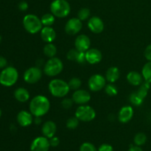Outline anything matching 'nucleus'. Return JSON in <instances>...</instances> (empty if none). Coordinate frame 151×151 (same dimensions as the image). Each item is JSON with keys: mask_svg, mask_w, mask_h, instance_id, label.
<instances>
[{"mask_svg": "<svg viewBox=\"0 0 151 151\" xmlns=\"http://www.w3.org/2000/svg\"><path fill=\"white\" fill-rule=\"evenodd\" d=\"M19 78V72L16 68L8 66L3 69L0 73V83L4 86H12Z\"/></svg>", "mask_w": 151, "mask_h": 151, "instance_id": "39448f33", "label": "nucleus"}, {"mask_svg": "<svg viewBox=\"0 0 151 151\" xmlns=\"http://www.w3.org/2000/svg\"><path fill=\"white\" fill-rule=\"evenodd\" d=\"M49 139H50V143L51 147H57V146H58L59 143H60V140H59V139L58 138V137H55V136L53 137H52V138Z\"/></svg>", "mask_w": 151, "mask_h": 151, "instance_id": "4c0bfd02", "label": "nucleus"}, {"mask_svg": "<svg viewBox=\"0 0 151 151\" xmlns=\"http://www.w3.org/2000/svg\"><path fill=\"white\" fill-rule=\"evenodd\" d=\"M119 76H120V72H119V69L116 66H111L106 71V79L110 83H114L117 81Z\"/></svg>", "mask_w": 151, "mask_h": 151, "instance_id": "412c9836", "label": "nucleus"}, {"mask_svg": "<svg viewBox=\"0 0 151 151\" xmlns=\"http://www.w3.org/2000/svg\"><path fill=\"white\" fill-rule=\"evenodd\" d=\"M142 75L145 81L151 83V61H148L144 65L142 70Z\"/></svg>", "mask_w": 151, "mask_h": 151, "instance_id": "393cba45", "label": "nucleus"}, {"mask_svg": "<svg viewBox=\"0 0 151 151\" xmlns=\"http://www.w3.org/2000/svg\"><path fill=\"white\" fill-rule=\"evenodd\" d=\"M86 60L89 64H97L101 61L103 58V55L101 52L95 48L89 49L85 52Z\"/></svg>", "mask_w": 151, "mask_h": 151, "instance_id": "2eb2a0df", "label": "nucleus"}, {"mask_svg": "<svg viewBox=\"0 0 151 151\" xmlns=\"http://www.w3.org/2000/svg\"><path fill=\"white\" fill-rule=\"evenodd\" d=\"M80 120L76 117V116H72V117L69 118L66 121V127L67 128L70 130H74L75 128H78V125H79Z\"/></svg>", "mask_w": 151, "mask_h": 151, "instance_id": "c85d7f7f", "label": "nucleus"}, {"mask_svg": "<svg viewBox=\"0 0 151 151\" xmlns=\"http://www.w3.org/2000/svg\"><path fill=\"white\" fill-rule=\"evenodd\" d=\"M75 116L84 122L92 121L96 117L95 110L91 106L87 105H81L75 111Z\"/></svg>", "mask_w": 151, "mask_h": 151, "instance_id": "0eeeda50", "label": "nucleus"}, {"mask_svg": "<svg viewBox=\"0 0 151 151\" xmlns=\"http://www.w3.org/2000/svg\"><path fill=\"white\" fill-rule=\"evenodd\" d=\"M49 91L52 96L55 97H66L70 91V88L67 82L61 79H53L49 83Z\"/></svg>", "mask_w": 151, "mask_h": 151, "instance_id": "f03ea898", "label": "nucleus"}, {"mask_svg": "<svg viewBox=\"0 0 151 151\" xmlns=\"http://www.w3.org/2000/svg\"><path fill=\"white\" fill-rule=\"evenodd\" d=\"M14 97L17 101L20 103H25L29 99V93L26 88L20 87L15 90Z\"/></svg>", "mask_w": 151, "mask_h": 151, "instance_id": "4be33fe9", "label": "nucleus"}, {"mask_svg": "<svg viewBox=\"0 0 151 151\" xmlns=\"http://www.w3.org/2000/svg\"><path fill=\"white\" fill-rule=\"evenodd\" d=\"M139 89L136 91L137 94H138L139 97H141L142 100H145L146 97L147 95V93H148L149 89H150V83L147 82H143L141 85L139 86Z\"/></svg>", "mask_w": 151, "mask_h": 151, "instance_id": "b1692460", "label": "nucleus"}, {"mask_svg": "<svg viewBox=\"0 0 151 151\" xmlns=\"http://www.w3.org/2000/svg\"><path fill=\"white\" fill-rule=\"evenodd\" d=\"M98 151H114V149L111 145L103 144L99 147Z\"/></svg>", "mask_w": 151, "mask_h": 151, "instance_id": "e433bc0d", "label": "nucleus"}, {"mask_svg": "<svg viewBox=\"0 0 151 151\" xmlns=\"http://www.w3.org/2000/svg\"><path fill=\"white\" fill-rule=\"evenodd\" d=\"M1 109H0V117H1Z\"/></svg>", "mask_w": 151, "mask_h": 151, "instance_id": "37998d69", "label": "nucleus"}, {"mask_svg": "<svg viewBox=\"0 0 151 151\" xmlns=\"http://www.w3.org/2000/svg\"><path fill=\"white\" fill-rule=\"evenodd\" d=\"M55 16L52 14V13H46V14L43 15L42 17L41 18V22H42V24L44 26H47V27H51L52 25L54 24L55 19Z\"/></svg>", "mask_w": 151, "mask_h": 151, "instance_id": "a878e982", "label": "nucleus"}, {"mask_svg": "<svg viewBox=\"0 0 151 151\" xmlns=\"http://www.w3.org/2000/svg\"><path fill=\"white\" fill-rule=\"evenodd\" d=\"M7 61L5 59V58L0 56V69H3L7 66Z\"/></svg>", "mask_w": 151, "mask_h": 151, "instance_id": "ea45409f", "label": "nucleus"}, {"mask_svg": "<svg viewBox=\"0 0 151 151\" xmlns=\"http://www.w3.org/2000/svg\"><path fill=\"white\" fill-rule=\"evenodd\" d=\"M44 54L49 58H54L57 54V47L52 43H47L44 47Z\"/></svg>", "mask_w": 151, "mask_h": 151, "instance_id": "5701e85b", "label": "nucleus"}, {"mask_svg": "<svg viewBox=\"0 0 151 151\" xmlns=\"http://www.w3.org/2000/svg\"><path fill=\"white\" fill-rule=\"evenodd\" d=\"M144 55L145 58L147 59L148 61H151V44H149V45L145 48L144 52Z\"/></svg>", "mask_w": 151, "mask_h": 151, "instance_id": "c9c22d12", "label": "nucleus"}, {"mask_svg": "<svg viewBox=\"0 0 151 151\" xmlns=\"http://www.w3.org/2000/svg\"><path fill=\"white\" fill-rule=\"evenodd\" d=\"M128 151H143L142 149L139 147V146H131Z\"/></svg>", "mask_w": 151, "mask_h": 151, "instance_id": "a19ab883", "label": "nucleus"}, {"mask_svg": "<svg viewBox=\"0 0 151 151\" xmlns=\"http://www.w3.org/2000/svg\"><path fill=\"white\" fill-rule=\"evenodd\" d=\"M74 103L72 98H64L61 101V106L64 109H69L72 107Z\"/></svg>", "mask_w": 151, "mask_h": 151, "instance_id": "f704fd0d", "label": "nucleus"}, {"mask_svg": "<svg viewBox=\"0 0 151 151\" xmlns=\"http://www.w3.org/2000/svg\"><path fill=\"white\" fill-rule=\"evenodd\" d=\"M34 122L37 125H39L41 122V118L40 116H35V119H34Z\"/></svg>", "mask_w": 151, "mask_h": 151, "instance_id": "79ce46f5", "label": "nucleus"}, {"mask_svg": "<svg viewBox=\"0 0 151 151\" xmlns=\"http://www.w3.org/2000/svg\"><path fill=\"white\" fill-rule=\"evenodd\" d=\"M72 98L74 103L81 106V105L87 104L90 101L91 94L86 90L79 88L78 90H75V92L72 94Z\"/></svg>", "mask_w": 151, "mask_h": 151, "instance_id": "f8f14e48", "label": "nucleus"}, {"mask_svg": "<svg viewBox=\"0 0 151 151\" xmlns=\"http://www.w3.org/2000/svg\"><path fill=\"white\" fill-rule=\"evenodd\" d=\"M88 27L93 33L100 34L105 28L104 22L98 16H92L88 19Z\"/></svg>", "mask_w": 151, "mask_h": 151, "instance_id": "4468645a", "label": "nucleus"}, {"mask_svg": "<svg viewBox=\"0 0 151 151\" xmlns=\"http://www.w3.org/2000/svg\"><path fill=\"white\" fill-rule=\"evenodd\" d=\"M50 11L55 17L65 18L70 13V4L67 0H54L50 4Z\"/></svg>", "mask_w": 151, "mask_h": 151, "instance_id": "20e7f679", "label": "nucleus"}, {"mask_svg": "<svg viewBox=\"0 0 151 151\" xmlns=\"http://www.w3.org/2000/svg\"><path fill=\"white\" fill-rule=\"evenodd\" d=\"M104 88L106 94H108L109 96H111V97L116 95L118 93L117 88H116V86L114 85L113 83L108 84V85H106V86H105Z\"/></svg>", "mask_w": 151, "mask_h": 151, "instance_id": "7c9ffc66", "label": "nucleus"}, {"mask_svg": "<svg viewBox=\"0 0 151 151\" xmlns=\"http://www.w3.org/2000/svg\"><path fill=\"white\" fill-rule=\"evenodd\" d=\"M90 15H91V13H90L89 9L86 7H83L78 11V18L80 20L85 21L90 17Z\"/></svg>", "mask_w": 151, "mask_h": 151, "instance_id": "c756f323", "label": "nucleus"}, {"mask_svg": "<svg viewBox=\"0 0 151 151\" xmlns=\"http://www.w3.org/2000/svg\"><path fill=\"white\" fill-rule=\"evenodd\" d=\"M19 9L22 11H26L28 9V4L27 1H22L19 4Z\"/></svg>", "mask_w": 151, "mask_h": 151, "instance_id": "58836bf2", "label": "nucleus"}, {"mask_svg": "<svg viewBox=\"0 0 151 151\" xmlns=\"http://www.w3.org/2000/svg\"><path fill=\"white\" fill-rule=\"evenodd\" d=\"M50 146V139L44 136L38 137L33 139L30 145V151H49Z\"/></svg>", "mask_w": 151, "mask_h": 151, "instance_id": "9b49d317", "label": "nucleus"}, {"mask_svg": "<svg viewBox=\"0 0 151 151\" xmlns=\"http://www.w3.org/2000/svg\"><path fill=\"white\" fill-rule=\"evenodd\" d=\"M68 84H69L70 89L75 91V90H78L81 88V85H82V81L78 78H72L69 80Z\"/></svg>", "mask_w": 151, "mask_h": 151, "instance_id": "cd10ccee", "label": "nucleus"}, {"mask_svg": "<svg viewBox=\"0 0 151 151\" xmlns=\"http://www.w3.org/2000/svg\"><path fill=\"white\" fill-rule=\"evenodd\" d=\"M80 53H81V52L78 51L77 49H72V50H70L67 52L66 57H67L68 60H73V61H77L78 57H79Z\"/></svg>", "mask_w": 151, "mask_h": 151, "instance_id": "473e14b6", "label": "nucleus"}, {"mask_svg": "<svg viewBox=\"0 0 151 151\" xmlns=\"http://www.w3.org/2000/svg\"><path fill=\"white\" fill-rule=\"evenodd\" d=\"M42 78V72L38 66H32L25 71L24 74V80L26 83L34 84L38 83Z\"/></svg>", "mask_w": 151, "mask_h": 151, "instance_id": "1a4fd4ad", "label": "nucleus"}, {"mask_svg": "<svg viewBox=\"0 0 151 151\" xmlns=\"http://www.w3.org/2000/svg\"><path fill=\"white\" fill-rule=\"evenodd\" d=\"M88 86L91 91L97 92V91H100L104 88L106 86V77L100 74L91 75L88 81Z\"/></svg>", "mask_w": 151, "mask_h": 151, "instance_id": "6e6552de", "label": "nucleus"}, {"mask_svg": "<svg viewBox=\"0 0 151 151\" xmlns=\"http://www.w3.org/2000/svg\"><path fill=\"white\" fill-rule=\"evenodd\" d=\"M129 100L130 101H131V103L136 106H141V105L142 104L143 101H144V100H142L141 97H139L138 94L136 92H133L132 94L130 95Z\"/></svg>", "mask_w": 151, "mask_h": 151, "instance_id": "2f4dec72", "label": "nucleus"}, {"mask_svg": "<svg viewBox=\"0 0 151 151\" xmlns=\"http://www.w3.org/2000/svg\"><path fill=\"white\" fill-rule=\"evenodd\" d=\"M29 111L34 116H44L50 109V102L44 95H37L30 100L29 106Z\"/></svg>", "mask_w": 151, "mask_h": 151, "instance_id": "f257e3e1", "label": "nucleus"}, {"mask_svg": "<svg viewBox=\"0 0 151 151\" xmlns=\"http://www.w3.org/2000/svg\"><path fill=\"white\" fill-rule=\"evenodd\" d=\"M40 32L41 39L46 43H52L56 38V32L52 27L44 26Z\"/></svg>", "mask_w": 151, "mask_h": 151, "instance_id": "6ab92c4d", "label": "nucleus"}, {"mask_svg": "<svg viewBox=\"0 0 151 151\" xmlns=\"http://www.w3.org/2000/svg\"><path fill=\"white\" fill-rule=\"evenodd\" d=\"M134 142L136 145L139 146V147L142 145H144L147 142V136L144 133H138L134 137Z\"/></svg>", "mask_w": 151, "mask_h": 151, "instance_id": "bb28decb", "label": "nucleus"}, {"mask_svg": "<svg viewBox=\"0 0 151 151\" xmlns=\"http://www.w3.org/2000/svg\"><path fill=\"white\" fill-rule=\"evenodd\" d=\"M1 37L0 36V43H1Z\"/></svg>", "mask_w": 151, "mask_h": 151, "instance_id": "c03bdc74", "label": "nucleus"}, {"mask_svg": "<svg viewBox=\"0 0 151 151\" xmlns=\"http://www.w3.org/2000/svg\"><path fill=\"white\" fill-rule=\"evenodd\" d=\"M134 109L131 106H126L124 107L121 108L118 113V120L121 123H127L129 121L131 120V119L134 116Z\"/></svg>", "mask_w": 151, "mask_h": 151, "instance_id": "dca6fc26", "label": "nucleus"}, {"mask_svg": "<svg viewBox=\"0 0 151 151\" xmlns=\"http://www.w3.org/2000/svg\"><path fill=\"white\" fill-rule=\"evenodd\" d=\"M83 27L82 21L78 18H72L69 19L65 25V32L70 35L79 33Z\"/></svg>", "mask_w": 151, "mask_h": 151, "instance_id": "9d476101", "label": "nucleus"}, {"mask_svg": "<svg viewBox=\"0 0 151 151\" xmlns=\"http://www.w3.org/2000/svg\"><path fill=\"white\" fill-rule=\"evenodd\" d=\"M80 151H98L95 146L90 142H84L81 145Z\"/></svg>", "mask_w": 151, "mask_h": 151, "instance_id": "72a5a7b5", "label": "nucleus"}, {"mask_svg": "<svg viewBox=\"0 0 151 151\" xmlns=\"http://www.w3.org/2000/svg\"><path fill=\"white\" fill-rule=\"evenodd\" d=\"M33 116H34L30 112H28L27 111H21L17 114L16 119L19 125L22 127H27L34 122Z\"/></svg>", "mask_w": 151, "mask_h": 151, "instance_id": "f3484780", "label": "nucleus"}, {"mask_svg": "<svg viewBox=\"0 0 151 151\" xmlns=\"http://www.w3.org/2000/svg\"><path fill=\"white\" fill-rule=\"evenodd\" d=\"M63 64L58 58H51L44 64V72L49 77H55L63 71Z\"/></svg>", "mask_w": 151, "mask_h": 151, "instance_id": "423d86ee", "label": "nucleus"}, {"mask_svg": "<svg viewBox=\"0 0 151 151\" xmlns=\"http://www.w3.org/2000/svg\"><path fill=\"white\" fill-rule=\"evenodd\" d=\"M41 131L44 137L50 139L54 137L56 131H57V125L53 121H47L43 124Z\"/></svg>", "mask_w": 151, "mask_h": 151, "instance_id": "a211bd4d", "label": "nucleus"}, {"mask_svg": "<svg viewBox=\"0 0 151 151\" xmlns=\"http://www.w3.org/2000/svg\"><path fill=\"white\" fill-rule=\"evenodd\" d=\"M127 81L131 85L134 86H139L143 83V76L139 72L136 71H131L127 75Z\"/></svg>", "mask_w": 151, "mask_h": 151, "instance_id": "aec40b11", "label": "nucleus"}, {"mask_svg": "<svg viewBox=\"0 0 151 151\" xmlns=\"http://www.w3.org/2000/svg\"><path fill=\"white\" fill-rule=\"evenodd\" d=\"M23 26L30 34H35L41 32L43 24L40 18L36 15L27 14L23 19Z\"/></svg>", "mask_w": 151, "mask_h": 151, "instance_id": "7ed1b4c3", "label": "nucleus"}, {"mask_svg": "<svg viewBox=\"0 0 151 151\" xmlns=\"http://www.w3.org/2000/svg\"><path fill=\"white\" fill-rule=\"evenodd\" d=\"M75 49L81 52H86L90 49L91 46V40L89 37L84 34H81L78 35L75 41Z\"/></svg>", "mask_w": 151, "mask_h": 151, "instance_id": "ddd939ff", "label": "nucleus"}]
</instances>
